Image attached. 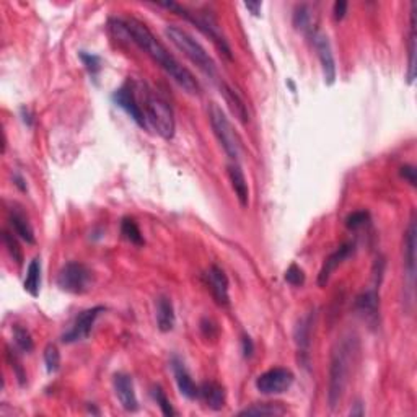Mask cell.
Masks as SVG:
<instances>
[{"mask_svg":"<svg viewBox=\"0 0 417 417\" xmlns=\"http://www.w3.org/2000/svg\"><path fill=\"white\" fill-rule=\"evenodd\" d=\"M122 21L127 33H129L131 43H134L140 51H144L145 54L155 62V64H158V67L162 69L168 77H171L173 82L178 83V87L183 88L188 95H199L201 87H199L197 78L167 50L165 44L155 36L147 25L136 19Z\"/></svg>","mask_w":417,"mask_h":417,"instance_id":"obj_1","label":"cell"},{"mask_svg":"<svg viewBox=\"0 0 417 417\" xmlns=\"http://www.w3.org/2000/svg\"><path fill=\"white\" fill-rule=\"evenodd\" d=\"M359 341L356 336H348L338 341L332 349L330 363V381H328V405L334 411L343 401V396L348 389L352 368L357 362Z\"/></svg>","mask_w":417,"mask_h":417,"instance_id":"obj_2","label":"cell"},{"mask_svg":"<svg viewBox=\"0 0 417 417\" xmlns=\"http://www.w3.org/2000/svg\"><path fill=\"white\" fill-rule=\"evenodd\" d=\"M165 36L170 39L173 46L183 52L204 75H207L208 78H217V65L214 59L204 50L202 44L199 43L197 39H194L193 34H189L188 31L180 28V26L168 25L165 26Z\"/></svg>","mask_w":417,"mask_h":417,"instance_id":"obj_3","label":"cell"},{"mask_svg":"<svg viewBox=\"0 0 417 417\" xmlns=\"http://www.w3.org/2000/svg\"><path fill=\"white\" fill-rule=\"evenodd\" d=\"M139 101L142 111H144L145 124L150 129L157 132L163 139H173V136H175V114H173L171 106L152 90H145L142 93V98Z\"/></svg>","mask_w":417,"mask_h":417,"instance_id":"obj_4","label":"cell"},{"mask_svg":"<svg viewBox=\"0 0 417 417\" xmlns=\"http://www.w3.org/2000/svg\"><path fill=\"white\" fill-rule=\"evenodd\" d=\"M157 6L167 8V10L176 13V15L183 17L184 20H188L189 23H193L199 31H201L202 34H206V36L215 44V47L220 51V54H224V57H227L228 61L233 59V54H232V50H230L228 41L225 39L224 34H222L219 25H217V21L212 19L211 15L194 13L193 10H189V8H186L181 6V3H176V2H160V3H157Z\"/></svg>","mask_w":417,"mask_h":417,"instance_id":"obj_5","label":"cell"},{"mask_svg":"<svg viewBox=\"0 0 417 417\" xmlns=\"http://www.w3.org/2000/svg\"><path fill=\"white\" fill-rule=\"evenodd\" d=\"M208 121H211L212 131H214L220 147L233 163H238L242 157V140L219 105L212 103L208 106Z\"/></svg>","mask_w":417,"mask_h":417,"instance_id":"obj_6","label":"cell"},{"mask_svg":"<svg viewBox=\"0 0 417 417\" xmlns=\"http://www.w3.org/2000/svg\"><path fill=\"white\" fill-rule=\"evenodd\" d=\"M57 287L72 295H83L93 287V272L82 263H67L59 270Z\"/></svg>","mask_w":417,"mask_h":417,"instance_id":"obj_7","label":"cell"},{"mask_svg":"<svg viewBox=\"0 0 417 417\" xmlns=\"http://www.w3.org/2000/svg\"><path fill=\"white\" fill-rule=\"evenodd\" d=\"M294 380L295 376L288 368L276 367L261 374L256 378L255 385L261 394L272 396V394H282L288 392L292 385H294Z\"/></svg>","mask_w":417,"mask_h":417,"instance_id":"obj_8","label":"cell"},{"mask_svg":"<svg viewBox=\"0 0 417 417\" xmlns=\"http://www.w3.org/2000/svg\"><path fill=\"white\" fill-rule=\"evenodd\" d=\"M416 246H417V224L416 217L407 225L405 235V282L406 288L409 290L407 301H414V286H416Z\"/></svg>","mask_w":417,"mask_h":417,"instance_id":"obj_9","label":"cell"},{"mask_svg":"<svg viewBox=\"0 0 417 417\" xmlns=\"http://www.w3.org/2000/svg\"><path fill=\"white\" fill-rule=\"evenodd\" d=\"M105 312L103 307H93L88 310H83L82 313H78V317L75 318L74 325L70 330L62 336V343L65 344H74L80 343V341H85L95 326L96 318Z\"/></svg>","mask_w":417,"mask_h":417,"instance_id":"obj_10","label":"cell"},{"mask_svg":"<svg viewBox=\"0 0 417 417\" xmlns=\"http://www.w3.org/2000/svg\"><path fill=\"white\" fill-rule=\"evenodd\" d=\"M113 101L114 105L119 106V108L126 111L129 114L132 121H134L139 127H147L145 124V118H144V111H142L140 101L136 96V88L132 87L131 82H126L121 88H118L116 92L113 93Z\"/></svg>","mask_w":417,"mask_h":417,"instance_id":"obj_11","label":"cell"},{"mask_svg":"<svg viewBox=\"0 0 417 417\" xmlns=\"http://www.w3.org/2000/svg\"><path fill=\"white\" fill-rule=\"evenodd\" d=\"M313 47L318 54L319 64H321L325 83L331 87L332 83L336 82L338 70H336V61H334V54H332L330 38H328L325 33H319V31H317V33L313 34Z\"/></svg>","mask_w":417,"mask_h":417,"instance_id":"obj_12","label":"cell"},{"mask_svg":"<svg viewBox=\"0 0 417 417\" xmlns=\"http://www.w3.org/2000/svg\"><path fill=\"white\" fill-rule=\"evenodd\" d=\"M204 281H206V286L208 290H211L212 297L220 307H228L230 305V295H228V277L225 274V270L219 268L217 264H212L211 268L206 270L204 274Z\"/></svg>","mask_w":417,"mask_h":417,"instance_id":"obj_13","label":"cell"},{"mask_svg":"<svg viewBox=\"0 0 417 417\" xmlns=\"http://www.w3.org/2000/svg\"><path fill=\"white\" fill-rule=\"evenodd\" d=\"M354 310L359 317H362L370 326H375L380 317V297L376 288L362 292L354 301Z\"/></svg>","mask_w":417,"mask_h":417,"instance_id":"obj_14","label":"cell"},{"mask_svg":"<svg viewBox=\"0 0 417 417\" xmlns=\"http://www.w3.org/2000/svg\"><path fill=\"white\" fill-rule=\"evenodd\" d=\"M113 387L116 398L121 403V406L126 411L136 412L139 409V401H137V394L134 388V381L129 375L126 374H116L113 378Z\"/></svg>","mask_w":417,"mask_h":417,"instance_id":"obj_15","label":"cell"},{"mask_svg":"<svg viewBox=\"0 0 417 417\" xmlns=\"http://www.w3.org/2000/svg\"><path fill=\"white\" fill-rule=\"evenodd\" d=\"M352 251H354V245H350V243H344V245H341L338 250L328 256L318 274V286L319 287H326V284L330 282V279L332 274H334V270L338 269L350 255H352Z\"/></svg>","mask_w":417,"mask_h":417,"instance_id":"obj_16","label":"cell"},{"mask_svg":"<svg viewBox=\"0 0 417 417\" xmlns=\"http://www.w3.org/2000/svg\"><path fill=\"white\" fill-rule=\"evenodd\" d=\"M197 398L212 411L224 409L225 401H227L225 388L220 383H217V381H206V383H202L199 387Z\"/></svg>","mask_w":417,"mask_h":417,"instance_id":"obj_17","label":"cell"},{"mask_svg":"<svg viewBox=\"0 0 417 417\" xmlns=\"http://www.w3.org/2000/svg\"><path fill=\"white\" fill-rule=\"evenodd\" d=\"M171 368H173V374H175L176 387H178L180 393L183 394L186 399H196L199 394V387L194 383L193 378H191L188 368L184 367V363L181 362L178 357H173Z\"/></svg>","mask_w":417,"mask_h":417,"instance_id":"obj_18","label":"cell"},{"mask_svg":"<svg viewBox=\"0 0 417 417\" xmlns=\"http://www.w3.org/2000/svg\"><path fill=\"white\" fill-rule=\"evenodd\" d=\"M220 93L224 95L225 103H227L230 113L233 114L237 121H239L242 124H246L250 121V113H248L245 101L242 100V96H239L238 93L228 85V83L225 82L220 83Z\"/></svg>","mask_w":417,"mask_h":417,"instance_id":"obj_19","label":"cell"},{"mask_svg":"<svg viewBox=\"0 0 417 417\" xmlns=\"http://www.w3.org/2000/svg\"><path fill=\"white\" fill-rule=\"evenodd\" d=\"M155 312H157V326L162 332H170L175 328L176 314L173 307L171 299L165 295H160L155 303Z\"/></svg>","mask_w":417,"mask_h":417,"instance_id":"obj_20","label":"cell"},{"mask_svg":"<svg viewBox=\"0 0 417 417\" xmlns=\"http://www.w3.org/2000/svg\"><path fill=\"white\" fill-rule=\"evenodd\" d=\"M228 180L232 183L233 193L237 196L239 206L248 207L250 204V188H248V181L245 178V173L242 171L238 163H232L228 165Z\"/></svg>","mask_w":417,"mask_h":417,"instance_id":"obj_21","label":"cell"},{"mask_svg":"<svg viewBox=\"0 0 417 417\" xmlns=\"http://www.w3.org/2000/svg\"><path fill=\"white\" fill-rule=\"evenodd\" d=\"M417 38H416V2L411 3V13H409V41H407V83L412 85L416 80V47Z\"/></svg>","mask_w":417,"mask_h":417,"instance_id":"obj_22","label":"cell"},{"mask_svg":"<svg viewBox=\"0 0 417 417\" xmlns=\"http://www.w3.org/2000/svg\"><path fill=\"white\" fill-rule=\"evenodd\" d=\"M8 220H10L13 232L19 235V237L23 239V242L28 243V245H34V243H36L33 227H31L28 217H26L23 212L17 211V208H15V211L10 212V217H8Z\"/></svg>","mask_w":417,"mask_h":417,"instance_id":"obj_23","label":"cell"},{"mask_svg":"<svg viewBox=\"0 0 417 417\" xmlns=\"http://www.w3.org/2000/svg\"><path fill=\"white\" fill-rule=\"evenodd\" d=\"M23 287L33 299H36L39 295V290H41V261H39V258H34L28 264Z\"/></svg>","mask_w":417,"mask_h":417,"instance_id":"obj_24","label":"cell"},{"mask_svg":"<svg viewBox=\"0 0 417 417\" xmlns=\"http://www.w3.org/2000/svg\"><path fill=\"white\" fill-rule=\"evenodd\" d=\"M294 26L295 30L301 31V33L310 34L313 36L317 31H313L314 28V13L310 6H299L294 12Z\"/></svg>","mask_w":417,"mask_h":417,"instance_id":"obj_25","label":"cell"},{"mask_svg":"<svg viewBox=\"0 0 417 417\" xmlns=\"http://www.w3.org/2000/svg\"><path fill=\"white\" fill-rule=\"evenodd\" d=\"M286 412V407L279 403H261V405H253L243 409L239 416H282Z\"/></svg>","mask_w":417,"mask_h":417,"instance_id":"obj_26","label":"cell"},{"mask_svg":"<svg viewBox=\"0 0 417 417\" xmlns=\"http://www.w3.org/2000/svg\"><path fill=\"white\" fill-rule=\"evenodd\" d=\"M310 338H312V317H307L301 319L295 330V339L301 352H307L308 350Z\"/></svg>","mask_w":417,"mask_h":417,"instance_id":"obj_27","label":"cell"},{"mask_svg":"<svg viewBox=\"0 0 417 417\" xmlns=\"http://www.w3.org/2000/svg\"><path fill=\"white\" fill-rule=\"evenodd\" d=\"M121 233H122V237L127 239V242L132 243V245H136V246L144 245V237H142L140 228H139V225L136 224V220L122 219Z\"/></svg>","mask_w":417,"mask_h":417,"instance_id":"obj_28","label":"cell"},{"mask_svg":"<svg viewBox=\"0 0 417 417\" xmlns=\"http://www.w3.org/2000/svg\"><path fill=\"white\" fill-rule=\"evenodd\" d=\"M13 341H15L17 348L25 354H30L31 350L34 349V343L33 338H31L30 331L20 325L13 326Z\"/></svg>","mask_w":417,"mask_h":417,"instance_id":"obj_29","label":"cell"},{"mask_svg":"<svg viewBox=\"0 0 417 417\" xmlns=\"http://www.w3.org/2000/svg\"><path fill=\"white\" fill-rule=\"evenodd\" d=\"M2 242L3 246L7 248V253L10 255V258L15 261L17 264H21V261H23V253H21V248L19 245V239L10 232H7V230H3L2 232Z\"/></svg>","mask_w":417,"mask_h":417,"instance_id":"obj_30","label":"cell"},{"mask_svg":"<svg viewBox=\"0 0 417 417\" xmlns=\"http://www.w3.org/2000/svg\"><path fill=\"white\" fill-rule=\"evenodd\" d=\"M44 363H46L47 374H56L61 368V352L54 344H50L44 349Z\"/></svg>","mask_w":417,"mask_h":417,"instance_id":"obj_31","label":"cell"},{"mask_svg":"<svg viewBox=\"0 0 417 417\" xmlns=\"http://www.w3.org/2000/svg\"><path fill=\"white\" fill-rule=\"evenodd\" d=\"M152 394H153V399H155V401H157V405H158L160 411H162V414H163V416L171 417V416H175V414H176L175 409H173L170 399L167 398V394H165V392H163V389H162V387H153Z\"/></svg>","mask_w":417,"mask_h":417,"instance_id":"obj_32","label":"cell"},{"mask_svg":"<svg viewBox=\"0 0 417 417\" xmlns=\"http://www.w3.org/2000/svg\"><path fill=\"white\" fill-rule=\"evenodd\" d=\"M80 61L83 62L85 69L88 70V74L92 77H96L98 72L101 70V59L96 54H90V52H80Z\"/></svg>","mask_w":417,"mask_h":417,"instance_id":"obj_33","label":"cell"},{"mask_svg":"<svg viewBox=\"0 0 417 417\" xmlns=\"http://www.w3.org/2000/svg\"><path fill=\"white\" fill-rule=\"evenodd\" d=\"M286 281L294 287H301L305 284V272L300 266H297L295 263L288 266V269L286 270Z\"/></svg>","mask_w":417,"mask_h":417,"instance_id":"obj_34","label":"cell"},{"mask_svg":"<svg viewBox=\"0 0 417 417\" xmlns=\"http://www.w3.org/2000/svg\"><path fill=\"white\" fill-rule=\"evenodd\" d=\"M368 220H370V214H368L367 211L352 212V214L345 219V227H348L349 230H357V228L363 227Z\"/></svg>","mask_w":417,"mask_h":417,"instance_id":"obj_35","label":"cell"},{"mask_svg":"<svg viewBox=\"0 0 417 417\" xmlns=\"http://www.w3.org/2000/svg\"><path fill=\"white\" fill-rule=\"evenodd\" d=\"M7 357H8V362H10L13 374H15V376H17V380H19V383L21 385V387H23V385L26 383V374H25V368H23V365H21L19 356H17V354H13V350L8 349Z\"/></svg>","mask_w":417,"mask_h":417,"instance_id":"obj_36","label":"cell"},{"mask_svg":"<svg viewBox=\"0 0 417 417\" xmlns=\"http://www.w3.org/2000/svg\"><path fill=\"white\" fill-rule=\"evenodd\" d=\"M201 332L206 339H217L219 338V326L211 318L201 319Z\"/></svg>","mask_w":417,"mask_h":417,"instance_id":"obj_37","label":"cell"},{"mask_svg":"<svg viewBox=\"0 0 417 417\" xmlns=\"http://www.w3.org/2000/svg\"><path fill=\"white\" fill-rule=\"evenodd\" d=\"M399 175H401V178H405L407 183H409L412 188H416L417 186V171L416 168L412 165H405L399 168Z\"/></svg>","mask_w":417,"mask_h":417,"instance_id":"obj_38","label":"cell"},{"mask_svg":"<svg viewBox=\"0 0 417 417\" xmlns=\"http://www.w3.org/2000/svg\"><path fill=\"white\" fill-rule=\"evenodd\" d=\"M348 2L345 0H336L334 6H332V15H334L336 21H341L348 13Z\"/></svg>","mask_w":417,"mask_h":417,"instance_id":"obj_39","label":"cell"},{"mask_svg":"<svg viewBox=\"0 0 417 417\" xmlns=\"http://www.w3.org/2000/svg\"><path fill=\"white\" fill-rule=\"evenodd\" d=\"M242 345H243V356L246 359H250L253 356V352H255V344H253V339L250 336L245 334L242 339Z\"/></svg>","mask_w":417,"mask_h":417,"instance_id":"obj_40","label":"cell"},{"mask_svg":"<svg viewBox=\"0 0 417 417\" xmlns=\"http://www.w3.org/2000/svg\"><path fill=\"white\" fill-rule=\"evenodd\" d=\"M245 8L250 10L255 17H261V8H263V3L261 2H245Z\"/></svg>","mask_w":417,"mask_h":417,"instance_id":"obj_41","label":"cell"},{"mask_svg":"<svg viewBox=\"0 0 417 417\" xmlns=\"http://www.w3.org/2000/svg\"><path fill=\"white\" fill-rule=\"evenodd\" d=\"M13 181H15V184L19 186V188L21 189V191H26V186H25V180L21 178L20 175H15L13 176Z\"/></svg>","mask_w":417,"mask_h":417,"instance_id":"obj_42","label":"cell"},{"mask_svg":"<svg viewBox=\"0 0 417 417\" xmlns=\"http://www.w3.org/2000/svg\"><path fill=\"white\" fill-rule=\"evenodd\" d=\"M21 114H23V121L28 124V126H31V116H30V113H28V109H25V108H21Z\"/></svg>","mask_w":417,"mask_h":417,"instance_id":"obj_43","label":"cell"}]
</instances>
